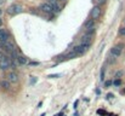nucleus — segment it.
I'll return each mask as SVG.
<instances>
[{
	"instance_id": "nucleus-32",
	"label": "nucleus",
	"mask_w": 125,
	"mask_h": 116,
	"mask_svg": "<svg viewBox=\"0 0 125 116\" xmlns=\"http://www.w3.org/2000/svg\"><path fill=\"white\" fill-rule=\"evenodd\" d=\"M2 2H4V0H0V5H1V4H2Z\"/></svg>"
},
{
	"instance_id": "nucleus-18",
	"label": "nucleus",
	"mask_w": 125,
	"mask_h": 116,
	"mask_svg": "<svg viewBox=\"0 0 125 116\" xmlns=\"http://www.w3.org/2000/svg\"><path fill=\"white\" fill-rule=\"evenodd\" d=\"M112 83H113V82H112L111 80H108V81H104V87H107V88H108V87H111V86H112Z\"/></svg>"
},
{
	"instance_id": "nucleus-23",
	"label": "nucleus",
	"mask_w": 125,
	"mask_h": 116,
	"mask_svg": "<svg viewBox=\"0 0 125 116\" xmlns=\"http://www.w3.org/2000/svg\"><path fill=\"white\" fill-rule=\"evenodd\" d=\"M37 82V77L33 76V79H31V83H35Z\"/></svg>"
},
{
	"instance_id": "nucleus-4",
	"label": "nucleus",
	"mask_w": 125,
	"mask_h": 116,
	"mask_svg": "<svg viewBox=\"0 0 125 116\" xmlns=\"http://www.w3.org/2000/svg\"><path fill=\"white\" fill-rule=\"evenodd\" d=\"M100 15H101V7L100 6H97V5H95L94 7H92V10H91V12H90V17H91V19H97L98 17H100Z\"/></svg>"
},
{
	"instance_id": "nucleus-6",
	"label": "nucleus",
	"mask_w": 125,
	"mask_h": 116,
	"mask_svg": "<svg viewBox=\"0 0 125 116\" xmlns=\"http://www.w3.org/2000/svg\"><path fill=\"white\" fill-rule=\"evenodd\" d=\"M7 80H9L11 83H16V82H18V80H20L18 74H17L16 71H10V73L7 74Z\"/></svg>"
},
{
	"instance_id": "nucleus-25",
	"label": "nucleus",
	"mask_w": 125,
	"mask_h": 116,
	"mask_svg": "<svg viewBox=\"0 0 125 116\" xmlns=\"http://www.w3.org/2000/svg\"><path fill=\"white\" fill-rule=\"evenodd\" d=\"M97 114H98V115H100V114H101V115H104L106 113H104L103 110H97Z\"/></svg>"
},
{
	"instance_id": "nucleus-35",
	"label": "nucleus",
	"mask_w": 125,
	"mask_h": 116,
	"mask_svg": "<svg viewBox=\"0 0 125 116\" xmlns=\"http://www.w3.org/2000/svg\"><path fill=\"white\" fill-rule=\"evenodd\" d=\"M0 59H1V56H0Z\"/></svg>"
},
{
	"instance_id": "nucleus-15",
	"label": "nucleus",
	"mask_w": 125,
	"mask_h": 116,
	"mask_svg": "<svg viewBox=\"0 0 125 116\" xmlns=\"http://www.w3.org/2000/svg\"><path fill=\"white\" fill-rule=\"evenodd\" d=\"M94 2H95L97 6H100V5L104 4V2H106V0H94Z\"/></svg>"
},
{
	"instance_id": "nucleus-10",
	"label": "nucleus",
	"mask_w": 125,
	"mask_h": 116,
	"mask_svg": "<svg viewBox=\"0 0 125 116\" xmlns=\"http://www.w3.org/2000/svg\"><path fill=\"white\" fill-rule=\"evenodd\" d=\"M90 42H91V35L90 34H85L82 36V40H80V44L82 45H90Z\"/></svg>"
},
{
	"instance_id": "nucleus-14",
	"label": "nucleus",
	"mask_w": 125,
	"mask_h": 116,
	"mask_svg": "<svg viewBox=\"0 0 125 116\" xmlns=\"http://www.w3.org/2000/svg\"><path fill=\"white\" fill-rule=\"evenodd\" d=\"M113 85H114L115 87H119V86H122V80H120V79H115V80L113 81Z\"/></svg>"
},
{
	"instance_id": "nucleus-5",
	"label": "nucleus",
	"mask_w": 125,
	"mask_h": 116,
	"mask_svg": "<svg viewBox=\"0 0 125 116\" xmlns=\"http://www.w3.org/2000/svg\"><path fill=\"white\" fill-rule=\"evenodd\" d=\"M10 40V33L4 29V28H0V41L4 42V41H9Z\"/></svg>"
},
{
	"instance_id": "nucleus-34",
	"label": "nucleus",
	"mask_w": 125,
	"mask_h": 116,
	"mask_svg": "<svg viewBox=\"0 0 125 116\" xmlns=\"http://www.w3.org/2000/svg\"><path fill=\"white\" fill-rule=\"evenodd\" d=\"M1 12H2V11H1V10H0V15H1Z\"/></svg>"
},
{
	"instance_id": "nucleus-3",
	"label": "nucleus",
	"mask_w": 125,
	"mask_h": 116,
	"mask_svg": "<svg viewBox=\"0 0 125 116\" xmlns=\"http://www.w3.org/2000/svg\"><path fill=\"white\" fill-rule=\"evenodd\" d=\"M9 68H11V61L7 57L2 56L1 59H0V69L1 70H7Z\"/></svg>"
},
{
	"instance_id": "nucleus-12",
	"label": "nucleus",
	"mask_w": 125,
	"mask_h": 116,
	"mask_svg": "<svg viewBox=\"0 0 125 116\" xmlns=\"http://www.w3.org/2000/svg\"><path fill=\"white\" fill-rule=\"evenodd\" d=\"M94 26H95V21H94V19H87V21L84 23V27H85L87 30L94 29Z\"/></svg>"
},
{
	"instance_id": "nucleus-1",
	"label": "nucleus",
	"mask_w": 125,
	"mask_h": 116,
	"mask_svg": "<svg viewBox=\"0 0 125 116\" xmlns=\"http://www.w3.org/2000/svg\"><path fill=\"white\" fill-rule=\"evenodd\" d=\"M22 11H23V9H22V6L18 5V4H12V5L9 6V9H7V13H9L10 16H16V15L21 13Z\"/></svg>"
},
{
	"instance_id": "nucleus-19",
	"label": "nucleus",
	"mask_w": 125,
	"mask_h": 116,
	"mask_svg": "<svg viewBox=\"0 0 125 116\" xmlns=\"http://www.w3.org/2000/svg\"><path fill=\"white\" fill-rule=\"evenodd\" d=\"M75 56H78L75 52H72V53H69V54H67V58H73V57H75Z\"/></svg>"
},
{
	"instance_id": "nucleus-29",
	"label": "nucleus",
	"mask_w": 125,
	"mask_h": 116,
	"mask_svg": "<svg viewBox=\"0 0 125 116\" xmlns=\"http://www.w3.org/2000/svg\"><path fill=\"white\" fill-rule=\"evenodd\" d=\"M1 27H2V19L0 18V28H1Z\"/></svg>"
},
{
	"instance_id": "nucleus-21",
	"label": "nucleus",
	"mask_w": 125,
	"mask_h": 116,
	"mask_svg": "<svg viewBox=\"0 0 125 116\" xmlns=\"http://www.w3.org/2000/svg\"><path fill=\"white\" fill-rule=\"evenodd\" d=\"M108 62H109V63H112V64H113V63H114V62H115V59H114V57H113V56H112V54H111V58H109V59H108Z\"/></svg>"
},
{
	"instance_id": "nucleus-16",
	"label": "nucleus",
	"mask_w": 125,
	"mask_h": 116,
	"mask_svg": "<svg viewBox=\"0 0 125 116\" xmlns=\"http://www.w3.org/2000/svg\"><path fill=\"white\" fill-rule=\"evenodd\" d=\"M119 35H120V36H125V27L119 29Z\"/></svg>"
},
{
	"instance_id": "nucleus-31",
	"label": "nucleus",
	"mask_w": 125,
	"mask_h": 116,
	"mask_svg": "<svg viewBox=\"0 0 125 116\" xmlns=\"http://www.w3.org/2000/svg\"><path fill=\"white\" fill-rule=\"evenodd\" d=\"M122 92H123V94H125V88L123 89V91H122Z\"/></svg>"
},
{
	"instance_id": "nucleus-27",
	"label": "nucleus",
	"mask_w": 125,
	"mask_h": 116,
	"mask_svg": "<svg viewBox=\"0 0 125 116\" xmlns=\"http://www.w3.org/2000/svg\"><path fill=\"white\" fill-rule=\"evenodd\" d=\"M96 94H101V91L100 89H96Z\"/></svg>"
},
{
	"instance_id": "nucleus-30",
	"label": "nucleus",
	"mask_w": 125,
	"mask_h": 116,
	"mask_svg": "<svg viewBox=\"0 0 125 116\" xmlns=\"http://www.w3.org/2000/svg\"><path fill=\"white\" fill-rule=\"evenodd\" d=\"M62 115H63V114H62V113H60V114H58L57 116H62Z\"/></svg>"
},
{
	"instance_id": "nucleus-8",
	"label": "nucleus",
	"mask_w": 125,
	"mask_h": 116,
	"mask_svg": "<svg viewBox=\"0 0 125 116\" xmlns=\"http://www.w3.org/2000/svg\"><path fill=\"white\" fill-rule=\"evenodd\" d=\"M49 4L52 6V10H53L55 13L61 12V7H60V5H58V0H49Z\"/></svg>"
},
{
	"instance_id": "nucleus-13",
	"label": "nucleus",
	"mask_w": 125,
	"mask_h": 116,
	"mask_svg": "<svg viewBox=\"0 0 125 116\" xmlns=\"http://www.w3.org/2000/svg\"><path fill=\"white\" fill-rule=\"evenodd\" d=\"M0 83L4 89H10V87H11V82L9 80H2V81H0Z\"/></svg>"
},
{
	"instance_id": "nucleus-26",
	"label": "nucleus",
	"mask_w": 125,
	"mask_h": 116,
	"mask_svg": "<svg viewBox=\"0 0 125 116\" xmlns=\"http://www.w3.org/2000/svg\"><path fill=\"white\" fill-rule=\"evenodd\" d=\"M31 64H32V65H38L39 63H37V62H33V63H31Z\"/></svg>"
},
{
	"instance_id": "nucleus-17",
	"label": "nucleus",
	"mask_w": 125,
	"mask_h": 116,
	"mask_svg": "<svg viewBox=\"0 0 125 116\" xmlns=\"http://www.w3.org/2000/svg\"><path fill=\"white\" fill-rule=\"evenodd\" d=\"M100 80H101V81L104 80V68L101 69V76H100Z\"/></svg>"
},
{
	"instance_id": "nucleus-2",
	"label": "nucleus",
	"mask_w": 125,
	"mask_h": 116,
	"mask_svg": "<svg viewBox=\"0 0 125 116\" xmlns=\"http://www.w3.org/2000/svg\"><path fill=\"white\" fill-rule=\"evenodd\" d=\"M90 48V45H77L73 47V52H75L77 54H84L87 50Z\"/></svg>"
},
{
	"instance_id": "nucleus-24",
	"label": "nucleus",
	"mask_w": 125,
	"mask_h": 116,
	"mask_svg": "<svg viewBox=\"0 0 125 116\" xmlns=\"http://www.w3.org/2000/svg\"><path fill=\"white\" fill-rule=\"evenodd\" d=\"M112 98H113V94L112 93H108L107 94V99H112Z\"/></svg>"
},
{
	"instance_id": "nucleus-22",
	"label": "nucleus",
	"mask_w": 125,
	"mask_h": 116,
	"mask_svg": "<svg viewBox=\"0 0 125 116\" xmlns=\"http://www.w3.org/2000/svg\"><path fill=\"white\" fill-rule=\"evenodd\" d=\"M122 75H123V71H118V73L115 74V77H117V79H119V76H122Z\"/></svg>"
},
{
	"instance_id": "nucleus-33",
	"label": "nucleus",
	"mask_w": 125,
	"mask_h": 116,
	"mask_svg": "<svg viewBox=\"0 0 125 116\" xmlns=\"http://www.w3.org/2000/svg\"><path fill=\"white\" fill-rule=\"evenodd\" d=\"M42 116H45V114H42Z\"/></svg>"
},
{
	"instance_id": "nucleus-9",
	"label": "nucleus",
	"mask_w": 125,
	"mask_h": 116,
	"mask_svg": "<svg viewBox=\"0 0 125 116\" xmlns=\"http://www.w3.org/2000/svg\"><path fill=\"white\" fill-rule=\"evenodd\" d=\"M111 54H112L113 57H115V58L120 57V54H122V48H119L118 46L112 47V48H111Z\"/></svg>"
},
{
	"instance_id": "nucleus-28",
	"label": "nucleus",
	"mask_w": 125,
	"mask_h": 116,
	"mask_svg": "<svg viewBox=\"0 0 125 116\" xmlns=\"http://www.w3.org/2000/svg\"><path fill=\"white\" fill-rule=\"evenodd\" d=\"M42 102H40V103L38 104V108H42Z\"/></svg>"
},
{
	"instance_id": "nucleus-11",
	"label": "nucleus",
	"mask_w": 125,
	"mask_h": 116,
	"mask_svg": "<svg viewBox=\"0 0 125 116\" xmlns=\"http://www.w3.org/2000/svg\"><path fill=\"white\" fill-rule=\"evenodd\" d=\"M17 62H18V64H21V65H27V64H28V59H27L24 56H22V54H18Z\"/></svg>"
},
{
	"instance_id": "nucleus-20",
	"label": "nucleus",
	"mask_w": 125,
	"mask_h": 116,
	"mask_svg": "<svg viewBox=\"0 0 125 116\" xmlns=\"http://www.w3.org/2000/svg\"><path fill=\"white\" fill-rule=\"evenodd\" d=\"M60 76H61V74H52V75H49L50 79H51V77H52V79H57V77H60Z\"/></svg>"
},
{
	"instance_id": "nucleus-7",
	"label": "nucleus",
	"mask_w": 125,
	"mask_h": 116,
	"mask_svg": "<svg viewBox=\"0 0 125 116\" xmlns=\"http://www.w3.org/2000/svg\"><path fill=\"white\" fill-rule=\"evenodd\" d=\"M40 10H42V12H45V13H52L53 12L52 6L49 2H42V5H40Z\"/></svg>"
}]
</instances>
